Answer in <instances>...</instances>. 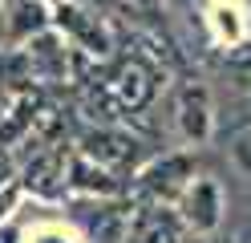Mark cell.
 <instances>
[{
	"label": "cell",
	"instance_id": "8",
	"mask_svg": "<svg viewBox=\"0 0 251 243\" xmlns=\"http://www.w3.org/2000/svg\"><path fill=\"white\" fill-rule=\"evenodd\" d=\"M57 174H61V158L57 154H41V158H33L25 183L33 190H41V194H57Z\"/></svg>",
	"mask_w": 251,
	"mask_h": 243
},
{
	"label": "cell",
	"instance_id": "12",
	"mask_svg": "<svg viewBox=\"0 0 251 243\" xmlns=\"http://www.w3.org/2000/svg\"><path fill=\"white\" fill-rule=\"evenodd\" d=\"M12 203H17V187H4V190H0V219L8 215V207H12Z\"/></svg>",
	"mask_w": 251,
	"mask_h": 243
},
{
	"label": "cell",
	"instance_id": "2",
	"mask_svg": "<svg viewBox=\"0 0 251 243\" xmlns=\"http://www.w3.org/2000/svg\"><path fill=\"white\" fill-rule=\"evenodd\" d=\"M105 89H109V97H114V106L142 109L150 97H154V73H150V65H142L138 57H130V61H122L118 69L109 73Z\"/></svg>",
	"mask_w": 251,
	"mask_h": 243
},
{
	"label": "cell",
	"instance_id": "9",
	"mask_svg": "<svg viewBox=\"0 0 251 243\" xmlns=\"http://www.w3.org/2000/svg\"><path fill=\"white\" fill-rule=\"evenodd\" d=\"M227 77H231L239 89H247V85H251V45L235 49V53L227 57Z\"/></svg>",
	"mask_w": 251,
	"mask_h": 243
},
{
	"label": "cell",
	"instance_id": "1",
	"mask_svg": "<svg viewBox=\"0 0 251 243\" xmlns=\"http://www.w3.org/2000/svg\"><path fill=\"white\" fill-rule=\"evenodd\" d=\"M81 154H85L89 162H98L101 170L122 174V170H130V166H134V158H138V142H134V138H126V134H118V130H89V134L81 138Z\"/></svg>",
	"mask_w": 251,
	"mask_h": 243
},
{
	"label": "cell",
	"instance_id": "5",
	"mask_svg": "<svg viewBox=\"0 0 251 243\" xmlns=\"http://www.w3.org/2000/svg\"><path fill=\"white\" fill-rule=\"evenodd\" d=\"M178 126L191 142H202L211 134V102L202 85H182L178 89Z\"/></svg>",
	"mask_w": 251,
	"mask_h": 243
},
{
	"label": "cell",
	"instance_id": "14",
	"mask_svg": "<svg viewBox=\"0 0 251 243\" xmlns=\"http://www.w3.org/2000/svg\"><path fill=\"white\" fill-rule=\"evenodd\" d=\"M191 243H219V239H211V235H199V239H191Z\"/></svg>",
	"mask_w": 251,
	"mask_h": 243
},
{
	"label": "cell",
	"instance_id": "4",
	"mask_svg": "<svg viewBox=\"0 0 251 243\" xmlns=\"http://www.w3.org/2000/svg\"><path fill=\"white\" fill-rule=\"evenodd\" d=\"M219 211H223V194H219L215 178H195L191 187L182 190V215L195 231H215L219 227Z\"/></svg>",
	"mask_w": 251,
	"mask_h": 243
},
{
	"label": "cell",
	"instance_id": "6",
	"mask_svg": "<svg viewBox=\"0 0 251 243\" xmlns=\"http://www.w3.org/2000/svg\"><path fill=\"white\" fill-rule=\"evenodd\" d=\"M126 243H182V239H178V223L166 207H146L130 223Z\"/></svg>",
	"mask_w": 251,
	"mask_h": 243
},
{
	"label": "cell",
	"instance_id": "10",
	"mask_svg": "<svg viewBox=\"0 0 251 243\" xmlns=\"http://www.w3.org/2000/svg\"><path fill=\"white\" fill-rule=\"evenodd\" d=\"M231 158H235V166H239V170L251 178V130H243V134L235 138V146H231Z\"/></svg>",
	"mask_w": 251,
	"mask_h": 243
},
{
	"label": "cell",
	"instance_id": "11",
	"mask_svg": "<svg viewBox=\"0 0 251 243\" xmlns=\"http://www.w3.org/2000/svg\"><path fill=\"white\" fill-rule=\"evenodd\" d=\"M118 4L130 16H138V21H150V16L158 12V0H118Z\"/></svg>",
	"mask_w": 251,
	"mask_h": 243
},
{
	"label": "cell",
	"instance_id": "13",
	"mask_svg": "<svg viewBox=\"0 0 251 243\" xmlns=\"http://www.w3.org/2000/svg\"><path fill=\"white\" fill-rule=\"evenodd\" d=\"M12 174V158L4 154V150H0V183H4V178Z\"/></svg>",
	"mask_w": 251,
	"mask_h": 243
},
{
	"label": "cell",
	"instance_id": "7",
	"mask_svg": "<svg viewBox=\"0 0 251 243\" xmlns=\"http://www.w3.org/2000/svg\"><path fill=\"white\" fill-rule=\"evenodd\" d=\"M69 178H73V187H81V190H98V194H114L118 190V178L109 170H101L98 162H89L85 154H73Z\"/></svg>",
	"mask_w": 251,
	"mask_h": 243
},
{
	"label": "cell",
	"instance_id": "3",
	"mask_svg": "<svg viewBox=\"0 0 251 243\" xmlns=\"http://www.w3.org/2000/svg\"><path fill=\"white\" fill-rule=\"evenodd\" d=\"M186 178H191V162L182 154H170L162 162H154V166L142 174V194L154 203V207H166L170 199H178L186 190Z\"/></svg>",
	"mask_w": 251,
	"mask_h": 243
}]
</instances>
